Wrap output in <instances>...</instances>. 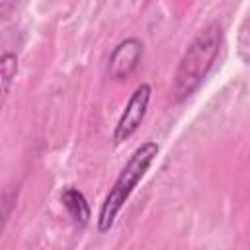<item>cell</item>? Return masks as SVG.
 Listing matches in <instances>:
<instances>
[{"label":"cell","mask_w":250,"mask_h":250,"mask_svg":"<svg viewBox=\"0 0 250 250\" xmlns=\"http://www.w3.org/2000/svg\"><path fill=\"white\" fill-rule=\"evenodd\" d=\"M221 45H223V27L215 21L205 25L193 37V41L188 45L186 53L182 55L174 74L172 94L176 102L186 100L201 86V82L207 78L209 70L213 68L219 57Z\"/></svg>","instance_id":"cell-1"},{"label":"cell","mask_w":250,"mask_h":250,"mask_svg":"<svg viewBox=\"0 0 250 250\" xmlns=\"http://www.w3.org/2000/svg\"><path fill=\"white\" fill-rule=\"evenodd\" d=\"M156 154H158V145L154 141H146V143H143L141 146H137L133 150V154L129 156L127 164L119 172L115 184L111 186V189L107 191V195H105V199L100 207L98 232H107L113 227L115 217L119 215L125 201L129 199V195L133 193L137 184L143 180V176L146 174V170L154 162Z\"/></svg>","instance_id":"cell-2"},{"label":"cell","mask_w":250,"mask_h":250,"mask_svg":"<svg viewBox=\"0 0 250 250\" xmlns=\"http://www.w3.org/2000/svg\"><path fill=\"white\" fill-rule=\"evenodd\" d=\"M150 96H152V88L146 82L139 84L133 90V94H131V98H129V102H127V105H125V109H123V113H121V117L117 121V125H115V131H113V139L117 143L127 141L129 137H133L137 133L139 125L143 123V119L146 115V109H148V104H150Z\"/></svg>","instance_id":"cell-3"},{"label":"cell","mask_w":250,"mask_h":250,"mask_svg":"<svg viewBox=\"0 0 250 250\" xmlns=\"http://www.w3.org/2000/svg\"><path fill=\"white\" fill-rule=\"evenodd\" d=\"M143 57V41L137 37L123 39L109 55L107 62V74L113 80H123L133 74V70L139 66Z\"/></svg>","instance_id":"cell-4"},{"label":"cell","mask_w":250,"mask_h":250,"mask_svg":"<svg viewBox=\"0 0 250 250\" xmlns=\"http://www.w3.org/2000/svg\"><path fill=\"white\" fill-rule=\"evenodd\" d=\"M61 203H62V207L66 209L68 217L72 219V223L76 227H80V229L88 227L92 211H90V205H88V201H86V197L80 189H76L72 186L64 188L62 193H61Z\"/></svg>","instance_id":"cell-5"},{"label":"cell","mask_w":250,"mask_h":250,"mask_svg":"<svg viewBox=\"0 0 250 250\" xmlns=\"http://www.w3.org/2000/svg\"><path fill=\"white\" fill-rule=\"evenodd\" d=\"M18 72V57L14 53H4L0 59V76H2V92L4 96H8L10 86L16 78Z\"/></svg>","instance_id":"cell-6"}]
</instances>
